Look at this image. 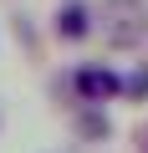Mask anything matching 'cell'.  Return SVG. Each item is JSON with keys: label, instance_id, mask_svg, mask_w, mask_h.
<instances>
[{"label": "cell", "instance_id": "6da1fadb", "mask_svg": "<svg viewBox=\"0 0 148 153\" xmlns=\"http://www.w3.org/2000/svg\"><path fill=\"white\" fill-rule=\"evenodd\" d=\"M143 31H148L143 0H107V5H102V36L112 46H138Z\"/></svg>", "mask_w": 148, "mask_h": 153}, {"label": "cell", "instance_id": "7a4b0ae2", "mask_svg": "<svg viewBox=\"0 0 148 153\" xmlns=\"http://www.w3.org/2000/svg\"><path fill=\"white\" fill-rule=\"evenodd\" d=\"M71 82H77V97H82L87 107H102L107 97H118V92H123V76H118L112 66H82Z\"/></svg>", "mask_w": 148, "mask_h": 153}, {"label": "cell", "instance_id": "3957f363", "mask_svg": "<svg viewBox=\"0 0 148 153\" xmlns=\"http://www.w3.org/2000/svg\"><path fill=\"white\" fill-rule=\"evenodd\" d=\"M87 31H92V10L82 5V0H71V5L56 10V36H61V41H82Z\"/></svg>", "mask_w": 148, "mask_h": 153}, {"label": "cell", "instance_id": "277c9868", "mask_svg": "<svg viewBox=\"0 0 148 153\" xmlns=\"http://www.w3.org/2000/svg\"><path fill=\"white\" fill-rule=\"evenodd\" d=\"M77 128H82V138H107V128H112V123H107V112H97V107H87Z\"/></svg>", "mask_w": 148, "mask_h": 153}, {"label": "cell", "instance_id": "5b68a950", "mask_svg": "<svg viewBox=\"0 0 148 153\" xmlns=\"http://www.w3.org/2000/svg\"><path fill=\"white\" fill-rule=\"evenodd\" d=\"M123 87H128L133 97H143V92H148V71H133V76H128V82H123Z\"/></svg>", "mask_w": 148, "mask_h": 153}, {"label": "cell", "instance_id": "8992f818", "mask_svg": "<svg viewBox=\"0 0 148 153\" xmlns=\"http://www.w3.org/2000/svg\"><path fill=\"white\" fill-rule=\"evenodd\" d=\"M143 153H148V133H143Z\"/></svg>", "mask_w": 148, "mask_h": 153}]
</instances>
